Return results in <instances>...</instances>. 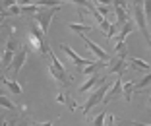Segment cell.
I'll return each mask as SVG.
<instances>
[{
	"label": "cell",
	"instance_id": "cell-1",
	"mask_svg": "<svg viewBox=\"0 0 151 126\" xmlns=\"http://www.w3.org/2000/svg\"><path fill=\"white\" fill-rule=\"evenodd\" d=\"M49 54H50V66H49V70H50V76L54 78V80L60 84V86H70L72 84V80H70V76H68V72L64 70V66H62V62L56 58V54L52 53V50H49Z\"/></svg>",
	"mask_w": 151,
	"mask_h": 126
},
{
	"label": "cell",
	"instance_id": "cell-2",
	"mask_svg": "<svg viewBox=\"0 0 151 126\" xmlns=\"http://www.w3.org/2000/svg\"><path fill=\"white\" fill-rule=\"evenodd\" d=\"M109 89H111V84H109V81L101 84V86H99L97 89L93 91V93L89 95V99L83 103V107H81V113H83V114H89V111H91L95 105L103 103V101H105V95L109 93Z\"/></svg>",
	"mask_w": 151,
	"mask_h": 126
},
{
	"label": "cell",
	"instance_id": "cell-3",
	"mask_svg": "<svg viewBox=\"0 0 151 126\" xmlns=\"http://www.w3.org/2000/svg\"><path fill=\"white\" fill-rule=\"evenodd\" d=\"M58 10H60V6H45V8H41L37 14H33V18H35V22L41 25V29H43L45 33L49 31L50 19H52L54 16L58 14Z\"/></svg>",
	"mask_w": 151,
	"mask_h": 126
},
{
	"label": "cell",
	"instance_id": "cell-4",
	"mask_svg": "<svg viewBox=\"0 0 151 126\" xmlns=\"http://www.w3.org/2000/svg\"><path fill=\"white\" fill-rule=\"evenodd\" d=\"M18 49H19V45L16 43V37H14V33H10L8 43H6V50H4V60H2V64H4V72L10 70L12 60H14V56H16V53H18Z\"/></svg>",
	"mask_w": 151,
	"mask_h": 126
},
{
	"label": "cell",
	"instance_id": "cell-5",
	"mask_svg": "<svg viewBox=\"0 0 151 126\" xmlns=\"http://www.w3.org/2000/svg\"><path fill=\"white\" fill-rule=\"evenodd\" d=\"M126 62H128V58H126V50L116 53V56H112V58L109 60V72H114V74H118V76H122L124 70L128 68Z\"/></svg>",
	"mask_w": 151,
	"mask_h": 126
},
{
	"label": "cell",
	"instance_id": "cell-6",
	"mask_svg": "<svg viewBox=\"0 0 151 126\" xmlns=\"http://www.w3.org/2000/svg\"><path fill=\"white\" fill-rule=\"evenodd\" d=\"M60 49H62L64 53H66L68 56H70V60L76 64V68H78V70H83V68L87 66V64L93 62V60H89V58H83V56H80V54L76 53V50L72 49L70 45H66V43H60Z\"/></svg>",
	"mask_w": 151,
	"mask_h": 126
},
{
	"label": "cell",
	"instance_id": "cell-7",
	"mask_svg": "<svg viewBox=\"0 0 151 126\" xmlns=\"http://www.w3.org/2000/svg\"><path fill=\"white\" fill-rule=\"evenodd\" d=\"M27 54H29L27 47L23 45V43H19V49H18V53H16V56H14V60H12V66H10V70H14V74H16V76L19 74V70H22L23 64H25Z\"/></svg>",
	"mask_w": 151,
	"mask_h": 126
},
{
	"label": "cell",
	"instance_id": "cell-8",
	"mask_svg": "<svg viewBox=\"0 0 151 126\" xmlns=\"http://www.w3.org/2000/svg\"><path fill=\"white\" fill-rule=\"evenodd\" d=\"M120 95H124V84H122V76H118V80H114V86L109 89V93L105 95V101L103 103H111V101H114L116 97H120Z\"/></svg>",
	"mask_w": 151,
	"mask_h": 126
},
{
	"label": "cell",
	"instance_id": "cell-9",
	"mask_svg": "<svg viewBox=\"0 0 151 126\" xmlns=\"http://www.w3.org/2000/svg\"><path fill=\"white\" fill-rule=\"evenodd\" d=\"M105 81H107V78H105V76H101V74H91L89 80L80 86V93H87L91 87H99L101 84H105Z\"/></svg>",
	"mask_w": 151,
	"mask_h": 126
},
{
	"label": "cell",
	"instance_id": "cell-10",
	"mask_svg": "<svg viewBox=\"0 0 151 126\" xmlns=\"http://www.w3.org/2000/svg\"><path fill=\"white\" fill-rule=\"evenodd\" d=\"M80 37H81V39H83V43H85V45L89 47V50H91V53H93L95 56H97V58H99V60H107V62H109V60H111V56H109V54L105 53V50H103L101 47L97 45V43H93V41H91V39H87V37H85V33H83V35H80Z\"/></svg>",
	"mask_w": 151,
	"mask_h": 126
},
{
	"label": "cell",
	"instance_id": "cell-11",
	"mask_svg": "<svg viewBox=\"0 0 151 126\" xmlns=\"http://www.w3.org/2000/svg\"><path fill=\"white\" fill-rule=\"evenodd\" d=\"M0 84H2V86H6V87H8V89L12 91L14 95H22V93H23V87L19 86L18 81H16V80H8V78H4V74L0 76Z\"/></svg>",
	"mask_w": 151,
	"mask_h": 126
},
{
	"label": "cell",
	"instance_id": "cell-12",
	"mask_svg": "<svg viewBox=\"0 0 151 126\" xmlns=\"http://www.w3.org/2000/svg\"><path fill=\"white\" fill-rule=\"evenodd\" d=\"M128 62H130V66H132L134 70H139V72H151V64H147L145 60H142V58H134V56H130Z\"/></svg>",
	"mask_w": 151,
	"mask_h": 126
},
{
	"label": "cell",
	"instance_id": "cell-13",
	"mask_svg": "<svg viewBox=\"0 0 151 126\" xmlns=\"http://www.w3.org/2000/svg\"><path fill=\"white\" fill-rule=\"evenodd\" d=\"M68 27H70L72 31H76L78 35H83V33L91 31V25H89V23H83V22H80V23H68Z\"/></svg>",
	"mask_w": 151,
	"mask_h": 126
},
{
	"label": "cell",
	"instance_id": "cell-14",
	"mask_svg": "<svg viewBox=\"0 0 151 126\" xmlns=\"http://www.w3.org/2000/svg\"><path fill=\"white\" fill-rule=\"evenodd\" d=\"M149 86H151V72L136 84V89H134V91H136V93H142V91H145V87H149Z\"/></svg>",
	"mask_w": 151,
	"mask_h": 126
},
{
	"label": "cell",
	"instance_id": "cell-15",
	"mask_svg": "<svg viewBox=\"0 0 151 126\" xmlns=\"http://www.w3.org/2000/svg\"><path fill=\"white\" fill-rule=\"evenodd\" d=\"M0 107H2V109H8V111H18L16 103H14V101H10L6 95H0Z\"/></svg>",
	"mask_w": 151,
	"mask_h": 126
},
{
	"label": "cell",
	"instance_id": "cell-16",
	"mask_svg": "<svg viewBox=\"0 0 151 126\" xmlns=\"http://www.w3.org/2000/svg\"><path fill=\"white\" fill-rule=\"evenodd\" d=\"M134 89H136V84H134V81H128V84H124V99H126V101H132Z\"/></svg>",
	"mask_w": 151,
	"mask_h": 126
},
{
	"label": "cell",
	"instance_id": "cell-17",
	"mask_svg": "<svg viewBox=\"0 0 151 126\" xmlns=\"http://www.w3.org/2000/svg\"><path fill=\"white\" fill-rule=\"evenodd\" d=\"M143 12H145L147 22H151V0H143Z\"/></svg>",
	"mask_w": 151,
	"mask_h": 126
},
{
	"label": "cell",
	"instance_id": "cell-18",
	"mask_svg": "<svg viewBox=\"0 0 151 126\" xmlns=\"http://www.w3.org/2000/svg\"><path fill=\"white\" fill-rule=\"evenodd\" d=\"M112 4H116V6H128V0H112Z\"/></svg>",
	"mask_w": 151,
	"mask_h": 126
},
{
	"label": "cell",
	"instance_id": "cell-19",
	"mask_svg": "<svg viewBox=\"0 0 151 126\" xmlns=\"http://www.w3.org/2000/svg\"><path fill=\"white\" fill-rule=\"evenodd\" d=\"M107 126H116V122H114V117H109V124Z\"/></svg>",
	"mask_w": 151,
	"mask_h": 126
},
{
	"label": "cell",
	"instance_id": "cell-20",
	"mask_svg": "<svg viewBox=\"0 0 151 126\" xmlns=\"http://www.w3.org/2000/svg\"><path fill=\"white\" fill-rule=\"evenodd\" d=\"M35 126H52V122H39V124H35Z\"/></svg>",
	"mask_w": 151,
	"mask_h": 126
},
{
	"label": "cell",
	"instance_id": "cell-21",
	"mask_svg": "<svg viewBox=\"0 0 151 126\" xmlns=\"http://www.w3.org/2000/svg\"><path fill=\"white\" fill-rule=\"evenodd\" d=\"M134 126H151V124H143V122H132Z\"/></svg>",
	"mask_w": 151,
	"mask_h": 126
},
{
	"label": "cell",
	"instance_id": "cell-22",
	"mask_svg": "<svg viewBox=\"0 0 151 126\" xmlns=\"http://www.w3.org/2000/svg\"><path fill=\"white\" fill-rule=\"evenodd\" d=\"M2 66H4V64H2V58H0V72H2Z\"/></svg>",
	"mask_w": 151,
	"mask_h": 126
},
{
	"label": "cell",
	"instance_id": "cell-23",
	"mask_svg": "<svg viewBox=\"0 0 151 126\" xmlns=\"http://www.w3.org/2000/svg\"><path fill=\"white\" fill-rule=\"evenodd\" d=\"M0 126H2V122H0Z\"/></svg>",
	"mask_w": 151,
	"mask_h": 126
}]
</instances>
